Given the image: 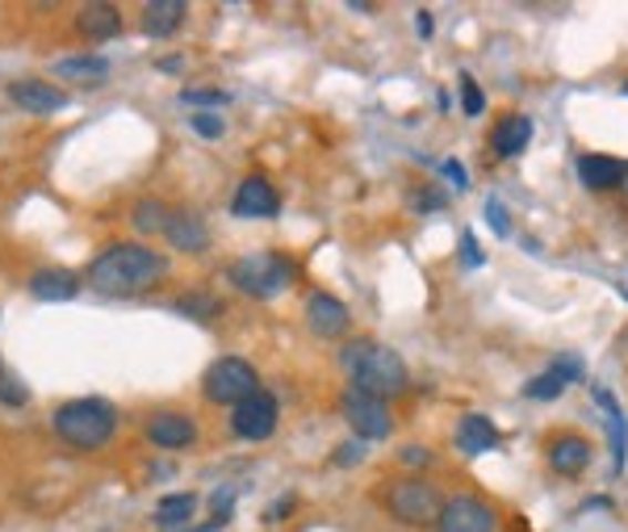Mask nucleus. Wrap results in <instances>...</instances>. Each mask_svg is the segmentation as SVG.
<instances>
[{"label": "nucleus", "mask_w": 628, "mask_h": 532, "mask_svg": "<svg viewBox=\"0 0 628 532\" xmlns=\"http://www.w3.org/2000/svg\"><path fill=\"white\" fill-rule=\"evenodd\" d=\"M168 273V256H159L155 247L117 239V244H105L89 260V286L101 298H134V294L155 289Z\"/></svg>", "instance_id": "obj_1"}, {"label": "nucleus", "mask_w": 628, "mask_h": 532, "mask_svg": "<svg viewBox=\"0 0 628 532\" xmlns=\"http://www.w3.org/2000/svg\"><path fill=\"white\" fill-rule=\"evenodd\" d=\"M340 365L348 369V378H352V390H364V395H373V399H394L406 390V361H402L394 348H385V344H373V340H352L343 344L340 352Z\"/></svg>", "instance_id": "obj_2"}, {"label": "nucleus", "mask_w": 628, "mask_h": 532, "mask_svg": "<svg viewBox=\"0 0 628 532\" xmlns=\"http://www.w3.org/2000/svg\"><path fill=\"white\" fill-rule=\"evenodd\" d=\"M55 437L76 449V453H96L105 449L117 432V407L110 399H72L59 402L55 416H51Z\"/></svg>", "instance_id": "obj_3"}, {"label": "nucleus", "mask_w": 628, "mask_h": 532, "mask_svg": "<svg viewBox=\"0 0 628 532\" xmlns=\"http://www.w3.org/2000/svg\"><path fill=\"white\" fill-rule=\"evenodd\" d=\"M294 277H298V265L289 256H281V252H251V256H244L239 265L230 268V286L239 294H248V298H260V303L289 289Z\"/></svg>", "instance_id": "obj_4"}, {"label": "nucleus", "mask_w": 628, "mask_h": 532, "mask_svg": "<svg viewBox=\"0 0 628 532\" xmlns=\"http://www.w3.org/2000/svg\"><path fill=\"white\" fill-rule=\"evenodd\" d=\"M381 508L394 515L399 524L423 529V524H436L440 520L444 494H440V487L423 482V478H399V482L381 487Z\"/></svg>", "instance_id": "obj_5"}, {"label": "nucleus", "mask_w": 628, "mask_h": 532, "mask_svg": "<svg viewBox=\"0 0 628 532\" xmlns=\"http://www.w3.org/2000/svg\"><path fill=\"white\" fill-rule=\"evenodd\" d=\"M260 390V374L256 365L244 361V357H218L202 374V395L214 407H239L244 399H251Z\"/></svg>", "instance_id": "obj_6"}, {"label": "nucleus", "mask_w": 628, "mask_h": 532, "mask_svg": "<svg viewBox=\"0 0 628 532\" xmlns=\"http://www.w3.org/2000/svg\"><path fill=\"white\" fill-rule=\"evenodd\" d=\"M340 411L348 419V428H352V437L364 440V444H373V440H385L394 432V419H390V407L373 395H364V390H343L340 395Z\"/></svg>", "instance_id": "obj_7"}, {"label": "nucleus", "mask_w": 628, "mask_h": 532, "mask_svg": "<svg viewBox=\"0 0 628 532\" xmlns=\"http://www.w3.org/2000/svg\"><path fill=\"white\" fill-rule=\"evenodd\" d=\"M277 419H281V407L268 390H256L251 399H244L239 407H230V432L248 444H260V440H272L277 432Z\"/></svg>", "instance_id": "obj_8"}, {"label": "nucleus", "mask_w": 628, "mask_h": 532, "mask_svg": "<svg viewBox=\"0 0 628 532\" xmlns=\"http://www.w3.org/2000/svg\"><path fill=\"white\" fill-rule=\"evenodd\" d=\"M498 529V515L474 499V494H453L444 499L436 520V532H495Z\"/></svg>", "instance_id": "obj_9"}, {"label": "nucleus", "mask_w": 628, "mask_h": 532, "mask_svg": "<svg viewBox=\"0 0 628 532\" xmlns=\"http://www.w3.org/2000/svg\"><path fill=\"white\" fill-rule=\"evenodd\" d=\"M306 327L319 336V340H343L348 336V327H352V315H348V306L336 298V294H310V303H306Z\"/></svg>", "instance_id": "obj_10"}, {"label": "nucleus", "mask_w": 628, "mask_h": 532, "mask_svg": "<svg viewBox=\"0 0 628 532\" xmlns=\"http://www.w3.org/2000/svg\"><path fill=\"white\" fill-rule=\"evenodd\" d=\"M277 209H281V193L272 190V181L260 172L244 176L235 197H230V214H239V218H272Z\"/></svg>", "instance_id": "obj_11"}, {"label": "nucleus", "mask_w": 628, "mask_h": 532, "mask_svg": "<svg viewBox=\"0 0 628 532\" xmlns=\"http://www.w3.org/2000/svg\"><path fill=\"white\" fill-rule=\"evenodd\" d=\"M9 101L18 105V110H25V114L34 117H47V114H59L63 105H68V93L59 89V84H51V80H13L9 84Z\"/></svg>", "instance_id": "obj_12"}, {"label": "nucleus", "mask_w": 628, "mask_h": 532, "mask_svg": "<svg viewBox=\"0 0 628 532\" xmlns=\"http://www.w3.org/2000/svg\"><path fill=\"white\" fill-rule=\"evenodd\" d=\"M164 239H168L176 252H185V256H197V252H206L209 247V227L206 218L189 206H176L168 214V227H164Z\"/></svg>", "instance_id": "obj_13"}, {"label": "nucleus", "mask_w": 628, "mask_h": 532, "mask_svg": "<svg viewBox=\"0 0 628 532\" xmlns=\"http://www.w3.org/2000/svg\"><path fill=\"white\" fill-rule=\"evenodd\" d=\"M147 440L155 449H189L197 440V419L185 411H159L147 419Z\"/></svg>", "instance_id": "obj_14"}, {"label": "nucleus", "mask_w": 628, "mask_h": 532, "mask_svg": "<svg viewBox=\"0 0 628 532\" xmlns=\"http://www.w3.org/2000/svg\"><path fill=\"white\" fill-rule=\"evenodd\" d=\"M578 181L587 185L590 193H608L620 190L628 181V160H616V155H578Z\"/></svg>", "instance_id": "obj_15"}, {"label": "nucleus", "mask_w": 628, "mask_h": 532, "mask_svg": "<svg viewBox=\"0 0 628 532\" xmlns=\"http://www.w3.org/2000/svg\"><path fill=\"white\" fill-rule=\"evenodd\" d=\"M189 18V4L185 0H147L143 4V34L147 39H172Z\"/></svg>", "instance_id": "obj_16"}, {"label": "nucleus", "mask_w": 628, "mask_h": 532, "mask_svg": "<svg viewBox=\"0 0 628 532\" xmlns=\"http://www.w3.org/2000/svg\"><path fill=\"white\" fill-rule=\"evenodd\" d=\"M76 30L89 42H110V39L122 34V13H117L114 4H105V0L84 4V9L76 13Z\"/></svg>", "instance_id": "obj_17"}, {"label": "nucleus", "mask_w": 628, "mask_h": 532, "mask_svg": "<svg viewBox=\"0 0 628 532\" xmlns=\"http://www.w3.org/2000/svg\"><path fill=\"white\" fill-rule=\"evenodd\" d=\"M197 508H202V494H193V491L164 494V499L155 503V515H152L155 529H159V532H181L193 520V515H197Z\"/></svg>", "instance_id": "obj_18"}, {"label": "nucleus", "mask_w": 628, "mask_h": 532, "mask_svg": "<svg viewBox=\"0 0 628 532\" xmlns=\"http://www.w3.org/2000/svg\"><path fill=\"white\" fill-rule=\"evenodd\" d=\"M30 294H34L39 303H72L80 294V277L68 273V268H39V273L30 277Z\"/></svg>", "instance_id": "obj_19"}, {"label": "nucleus", "mask_w": 628, "mask_h": 532, "mask_svg": "<svg viewBox=\"0 0 628 532\" xmlns=\"http://www.w3.org/2000/svg\"><path fill=\"white\" fill-rule=\"evenodd\" d=\"M590 466V444L583 437H557L549 444V470L562 478H578Z\"/></svg>", "instance_id": "obj_20"}, {"label": "nucleus", "mask_w": 628, "mask_h": 532, "mask_svg": "<svg viewBox=\"0 0 628 532\" xmlns=\"http://www.w3.org/2000/svg\"><path fill=\"white\" fill-rule=\"evenodd\" d=\"M55 80H68V84H101L110 76V59L101 55H63L55 59Z\"/></svg>", "instance_id": "obj_21"}, {"label": "nucleus", "mask_w": 628, "mask_h": 532, "mask_svg": "<svg viewBox=\"0 0 628 532\" xmlns=\"http://www.w3.org/2000/svg\"><path fill=\"white\" fill-rule=\"evenodd\" d=\"M528 143H533V117L507 114L495 126V155H503V160H512V155L528 152Z\"/></svg>", "instance_id": "obj_22"}, {"label": "nucleus", "mask_w": 628, "mask_h": 532, "mask_svg": "<svg viewBox=\"0 0 628 532\" xmlns=\"http://www.w3.org/2000/svg\"><path fill=\"white\" fill-rule=\"evenodd\" d=\"M498 444V428L491 423L486 416H461L457 423V449L461 453H486V449H495Z\"/></svg>", "instance_id": "obj_23"}, {"label": "nucleus", "mask_w": 628, "mask_h": 532, "mask_svg": "<svg viewBox=\"0 0 628 532\" xmlns=\"http://www.w3.org/2000/svg\"><path fill=\"white\" fill-rule=\"evenodd\" d=\"M595 402L608 411V423H611V457H616V470H625V411H620V402L611 399L608 386H595Z\"/></svg>", "instance_id": "obj_24"}, {"label": "nucleus", "mask_w": 628, "mask_h": 532, "mask_svg": "<svg viewBox=\"0 0 628 532\" xmlns=\"http://www.w3.org/2000/svg\"><path fill=\"white\" fill-rule=\"evenodd\" d=\"M181 315H189L197 324H209V319H218L223 315V298L218 294H209V289H189L181 303H176Z\"/></svg>", "instance_id": "obj_25"}, {"label": "nucleus", "mask_w": 628, "mask_h": 532, "mask_svg": "<svg viewBox=\"0 0 628 532\" xmlns=\"http://www.w3.org/2000/svg\"><path fill=\"white\" fill-rule=\"evenodd\" d=\"M168 214L172 209L159 202V197H143L138 206H134V231L138 235H164V227H168Z\"/></svg>", "instance_id": "obj_26"}, {"label": "nucleus", "mask_w": 628, "mask_h": 532, "mask_svg": "<svg viewBox=\"0 0 628 532\" xmlns=\"http://www.w3.org/2000/svg\"><path fill=\"white\" fill-rule=\"evenodd\" d=\"M566 386H570V378H566V374H557V369H549V374H541V378H533L528 386H524V399L549 402V399H557Z\"/></svg>", "instance_id": "obj_27"}, {"label": "nucleus", "mask_w": 628, "mask_h": 532, "mask_svg": "<svg viewBox=\"0 0 628 532\" xmlns=\"http://www.w3.org/2000/svg\"><path fill=\"white\" fill-rule=\"evenodd\" d=\"M181 101L189 105L193 114H209V110H218V105H227L230 93H223V89H214V84H206V89H189V93H181Z\"/></svg>", "instance_id": "obj_28"}, {"label": "nucleus", "mask_w": 628, "mask_h": 532, "mask_svg": "<svg viewBox=\"0 0 628 532\" xmlns=\"http://www.w3.org/2000/svg\"><path fill=\"white\" fill-rule=\"evenodd\" d=\"M0 402H4V407H25V402H30L25 381H21L18 374H9V369L0 374Z\"/></svg>", "instance_id": "obj_29"}, {"label": "nucleus", "mask_w": 628, "mask_h": 532, "mask_svg": "<svg viewBox=\"0 0 628 532\" xmlns=\"http://www.w3.org/2000/svg\"><path fill=\"white\" fill-rule=\"evenodd\" d=\"M189 126L197 139H223V134H227V122H223L218 114H193Z\"/></svg>", "instance_id": "obj_30"}, {"label": "nucleus", "mask_w": 628, "mask_h": 532, "mask_svg": "<svg viewBox=\"0 0 628 532\" xmlns=\"http://www.w3.org/2000/svg\"><path fill=\"white\" fill-rule=\"evenodd\" d=\"M399 461L406 466V470H428V466L436 461V453H432V449H423V444H406V449L399 453Z\"/></svg>", "instance_id": "obj_31"}, {"label": "nucleus", "mask_w": 628, "mask_h": 532, "mask_svg": "<svg viewBox=\"0 0 628 532\" xmlns=\"http://www.w3.org/2000/svg\"><path fill=\"white\" fill-rule=\"evenodd\" d=\"M486 223H491L498 235H507V231H512V214H507V206H503L498 197H491V202H486Z\"/></svg>", "instance_id": "obj_32"}, {"label": "nucleus", "mask_w": 628, "mask_h": 532, "mask_svg": "<svg viewBox=\"0 0 628 532\" xmlns=\"http://www.w3.org/2000/svg\"><path fill=\"white\" fill-rule=\"evenodd\" d=\"M461 89H465V114L477 117L486 110V101H482V89L474 84V76H461Z\"/></svg>", "instance_id": "obj_33"}, {"label": "nucleus", "mask_w": 628, "mask_h": 532, "mask_svg": "<svg viewBox=\"0 0 628 532\" xmlns=\"http://www.w3.org/2000/svg\"><path fill=\"white\" fill-rule=\"evenodd\" d=\"M357 457H364V440L340 444V449H336V466H340V470H348V466H357Z\"/></svg>", "instance_id": "obj_34"}, {"label": "nucleus", "mask_w": 628, "mask_h": 532, "mask_svg": "<svg viewBox=\"0 0 628 532\" xmlns=\"http://www.w3.org/2000/svg\"><path fill=\"white\" fill-rule=\"evenodd\" d=\"M415 209H444V193L440 190H415Z\"/></svg>", "instance_id": "obj_35"}, {"label": "nucleus", "mask_w": 628, "mask_h": 532, "mask_svg": "<svg viewBox=\"0 0 628 532\" xmlns=\"http://www.w3.org/2000/svg\"><path fill=\"white\" fill-rule=\"evenodd\" d=\"M461 247H465V265H470V268L482 265V252H477V244H474V235H470V231L461 235Z\"/></svg>", "instance_id": "obj_36"}, {"label": "nucleus", "mask_w": 628, "mask_h": 532, "mask_svg": "<svg viewBox=\"0 0 628 532\" xmlns=\"http://www.w3.org/2000/svg\"><path fill=\"white\" fill-rule=\"evenodd\" d=\"M440 168H444V176H449V181H453V185H461V190H465V185H470V176H465V168H461V164H453V160H444V164H440Z\"/></svg>", "instance_id": "obj_37"}, {"label": "nucleus", "mask_w": 628, "mask_h": 532, "mask_svg": "<svg viewBox=\"0 0 628 532\" xmlns=\"http://www.w3.org/2000/svg\"><path fill=\"white\" fill-rule=\"evenodd\" d=\"M415 25H419V39H432V34H436V18H432L428 9H423V13L415 18Z\"/></svg>", "instance_id": "obj_38"}, {"label": "nucleus", "mask_w": 628, "mask_h": 532, "mask_svg": "<svg viewBox=\"0 0 628 532\" xmlns=\"http://www.w3.org/2000/svg\"><path fill=\"white\" fill-rule=\"evenodd\" d=\"M159 68H164V72H181V55H168L164 63H159Z\"/></svg>", "instance_id": "obj_39"}, {"label": "nucleus", "mask_w": 628, "mask_h": 532, "mask_svg": "<svg viewBox=\"0 0 628 532\" xmlns=\"http://www.w3.org/2000/svg\"><path fill=\"white\" fill-rule=\"evenodd\" d=\"M625 93H628V80H625Z\"/></svg>", "instance_id": "obj_40"}, {"label": "nucleus", "mask_w": 628, "mask_h": 532, "mask_svg": "<svg viewBox=\"0 0 628 532\" xmlns=\"http://www.w3.org/2000/svg\"><path fill=\"white\" fill-rule=\"evenodd\" d=\"M0 374H4V365H0Z\"/></svg>", "instance_id": "obj_41"}]
</instances>
